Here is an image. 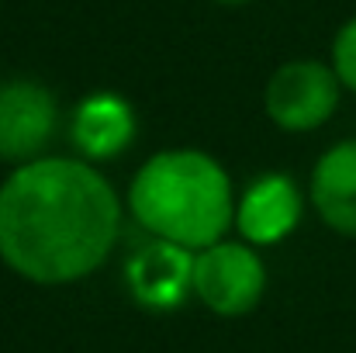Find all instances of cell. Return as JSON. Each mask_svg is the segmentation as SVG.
<instances>
[{
    "label": "cell",
    "mask_w": 356,
    "mask_h": 353,
    "mask_svg": "<svg viewBox=\"0 0 356 353\" xmlns=\"http://www.w3.org/2000/svg\"><path fill=\"white\" fill-rule=\"evenodd\" d=\"M218 3H229V7H236V3H249V0H218Z\"/></svg>",
    "instance_id": "obj_11"
},
{
    "label": "cell",
    "mask_w": 356,
    "mask_h": 353,
    "mask_svg": "<svg viewBox=\"0 0 356 353\" xmlns=\"http://www.w3.org/2000/svg\"><path fill=\"white\" fill-rule=\"evenodd\" d=\"M339 77L332 66L315 59L284 63L266 84V115L284 132L322 128L339 108Z\"/></svg>",
    "instance_id": "obj_4"
},
{
    "label": "cell",
    "mask_w": 356,
    "mask_h": 353,
    "mask_svg": "<svg viewBox=\"0 0 356 353\" xmlns=\"http://www.w3.org/2000/svg\"><path fill=\"white\" fill-rule=\"evenodd\" d=\"M266 291V267L245 242H211L194 253V295L215 315H249Z\"/></svg>",
    "instance_id": "obj_3"
},
{
    "label": "cell",
    "mask_w": 356,
    "mask_h": 353,
    "mask_svg": "<svg viewBox=\"0 0 356 353\" xmlns=\"http://www.w3.org/2000/svg\"><path fill=\"white\" fill-rule=\"evenodd\" d=\"M131 215L156 239L204 249L225 239L232 226V184L229 173L197 149L156 152L131 180Z\"/></svg>",
    "instance_id": "obj_2"
},
{
    "label": "cell",
    "mask_w": 356,
    "mask_h": 353,
    "mask_svg": "<svg viewBox=\"0 0 356 353\" xmlns=\"http://www.w3.org/2000/svg\"><path fill=\"white\" fill-rule=\"evenodd\" d=\"M56 97L35 80L0 84V159L28 163L35 159L56 132Z\"/></svg>",
    "instance_id": "obj_5"
},
{
    "label": "cell",
    "mask_w": 356,
    "mask_h": 353,
    "mask_svg": "<svg viewBox=\"0 0 356 353\" xmlns=\"http://www.w3.org/2000/svg\"><path fill=\"white\" fill-rule=\"evenodd\" d=\"M124 284L145 308H177L194 291V249L170 239H152L124 263Z\"/></svg>",
    "instance_id": "obj_6"
},
{
    "label": "cell",
    "mask_w": 356,
    "mask_h": 353,
    "mask_svg": "<svg viewBox=\"0 0 356 353\" xmlns=\"http://www.w3.org/2000/svg\"><path fill=\"white\" fill-rule=\"evenodd\" d=\"M308 194L329 229L356 239V139H346L322 152L312 170Z\"/></svg>",
    "instance_id": "obj_8"
},
{
    "label": "cell",
    "mask_w": 356,
    "mask_h": 353,
    "mask_svg": "<svg viewBox=\"0 0 356 353\" xmlns=\"http://www.w3.org/2000/svg\"><path fill=\"white\" fill-rule=\"evenodd\" d=\"M332 70H336L339 84L356 94V14L336 31V42H332Z\"/></svg>",
    "instance_id": "obj_10"
},
{
    "label": "cell",
    "mask_w": 356,
    "mask_h": 353,
    "mask_svg": "<svg viewBox=\"0 0 356 353\" xmlns=\"http://www.w3.org/2000/svg\"><path fill=\"white\" fill-rule=\"evenodd\" d=\"M305 198L298 184L284 173H266L252 180L236 208V226L252 246H273L298 229Z\"/></svg>",
    "instance_id": "obj_7"
},
{
    "label": "cell",
    "mask_w": 356,
    "mask_h": 353,
    "mask_svg": "<svg viewBox=\"0 0 356 353\" xmlns=\"http://www.w3.org/2000/svg\"><path fill=\"white\" fill-rule=\"evenodd\" d=\"M121 226L111 184L83 159H31L0 184V260L31 284L94 274Z\"/></svg>",
    "instance_id": "obj_1"
},
{
    "label": "cell",
    "mask_w": 356,
    "mask_h": 353,
    "mask_svg": "<svg viewBox=\"0 0 356 353\" xmlns=\"http://www.w3.org/2000/svg\"><path fill=\"white\" fill-rule=\"evenodd\" d=\"M135 139V111L118 94H94L73 115V142L87 159H111Z\"/></svg>",
    "instance_id": "obj_9"
}]
</instances>
